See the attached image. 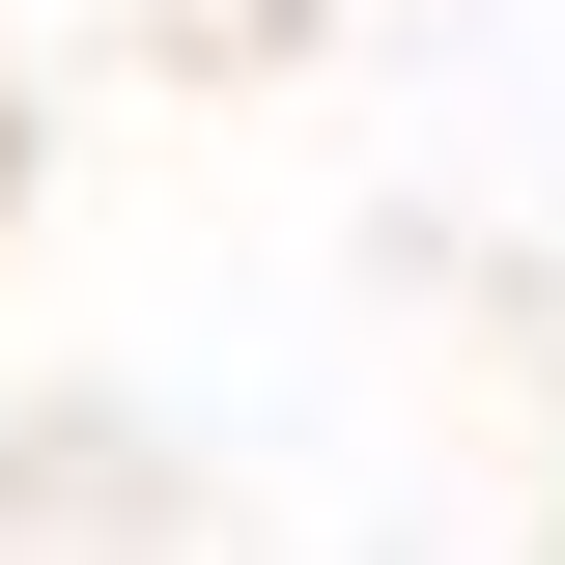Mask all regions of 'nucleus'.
Wrapping results in <instances>:
<instances>
[{"mask_svg": "<svg viewBox=\"0 0 565 565\" xmlns=\"http://www.w3.org/2000/svg\"><path fill=\"white\" fill-rule=\"evenodd\" d=\"M0 565H565V0H0Z\"/></svg>", "mask_w": 565, "mask_h": 565, "instance_id": "obj_1", "label": "nucleus"}]
</instances>
